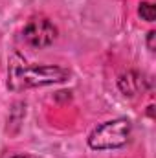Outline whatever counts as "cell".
<instances>
[{"label": "cell", "mask_w": 156, "mask_h": 158, "mask_svg": "<svg viewBox=\"0 0 156 158\" xmlns=\"http://www.w3.org/2000/svg\"><path fill=\"white\" fill-rule=\"evenodd\" d=\"M154 31H151V33H149V50H151V52H153V50H154V44H153V39H154Z\"/></svg>", "instance_id": "cell-5"}, {"label": "cell", "mask_w": 156, "mask_h": 158, "mask_svg": "<svg viewBox=\"0 0 156 158\" xmlns=\"http://www.w3.org/2000/svg\"><path fill=\"white\" fill-rule=\"evenodd\" d=\"M11 158H31V156H22V155H18V156H11Z\"/></svg>", "instance_id": "cell-6"}, {"label": "cell", "mask_w": 156, "mask_h": 158, "mask_svg": "<svg viewBox=\"0 0 156 158\" xmlns=\"http://www.w3.org/2000/svg\"><path fill=\"white\" fill-rule=\"evenodd\" d=\"M138 13H140V17H142L143 20L153 22V20L156 19L154 4H151V2H142V4H140V7H138Z\"/></svg>", "instance_id": "cell-4"}, {"label": "cell", "mask_w": 156, "mask_h": 158, "mask_svg": "<svg viewBox=\"0 0 156 158\" xmlns=\"http://www.w3.org/2000/svg\"><path fill=\"white\" fill-rule=\"evenodd\" d=\"M70 72L61 66H42L35 64L30 66L26 64L18 55L11 59L9 64V86L13 90L20 88H30V86H42L50 83H61L68 79Z\"/></svg>", "instance_id": "cell-1"}, {"label": "cell", "mask_w": 156, "mask_h": 158, "mask_svg": "<svg viewBox=\"0 0 156 158\" xmlns=\"http://www.w3.org/2000/svg\"><path fill=\"white\" fill-rule=\"evenodd\" d=\"M130 129H132L130 121L125 118L105 121L103 125H99L97 129L92 131V134L88 136V145L92 149H97V151L117 149L129 142Z\"/></svg>", "instance_id": "cell-2"}, {"label": "cell", "mask_w": 156, "mask_h": 158, "mask_svg": "<svg viewBox=\"0 0 156 158\" xmlns=\"http://www.w3.org/2000/svg\"><path fill=\"white\" fill-rule=\"evenodd\" d=\"M55 37H57L55 26L44 17H33L22 30V40L33 48H46L55 40Z\"/></svg>", "instance_id": "cell-3"}]
</instances>
